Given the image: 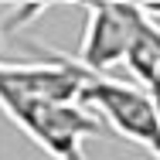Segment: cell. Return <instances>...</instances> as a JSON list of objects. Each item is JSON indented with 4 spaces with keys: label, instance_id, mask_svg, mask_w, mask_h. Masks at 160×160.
<instances>
[{
    "label": "cell",
    "instance_id": "6da1fadb",
    "mask_svg": "<svg viewBox=\"0 0 160 160\" xmlns=\"http://www.w3.org/2000/svg\"><path fill=\"white\" fill-rule=\"evenodd\" d=\"M0 109L31 136L51 160H85L82 140L106 133L102 119L82 102H48L14 92L0 82Z\"/></svg>",
    "mask_w": 160,
    "mask_h": 160
},
{
    "label": "cell",
    "instance_id": "7a4b0ae2",
    "mask_svg": "<svg viewBox=\"0 0 160 160\" xmlns=\"http://www.w3.org/2000/svg\"><path fill=\"white\" fill-rule=\"evenodd\" d=\"M82 106L96 112L102 119V126H109L112 133L140 143L143 150H150L160 160V109L147 89H136V85H126V82L85 72Z\"/></svg>",
    "mask_w": 160,
    "mask_h": 160
},
{
    "label": "cell",
    "instance_id": "3957f363",
    "mask_svg": "<svg viewBox=\"0 0 160 160\" xmlns=\"http://www.w3.org/2000/svg\"><path fill=\"white\" fill-rule=\"evenodd\" d=\"M143 17H147L143 3H89L78 68L89 75H106L109 68L126 62Z\"/></svg>",
    "mask_w": 160,
    "mask_h": 160
},
{
    "label": "cell",
    "instance_id": "277c9868",
    "mask_svg": "<svg viewBox=\"0 0 160 160\" xmlns=\"http://www.w3.org/2000/svg\"><path fill=\"white\" fill-rule=\"evenodd\" d=\"M126 65H129V72L143 82V89L150 92V99L157 102V109H160V24L150 14L143 17V24L136 31V41L129 48Z\"/></svg>",
    "mask_w": 160,
    "mask_h": 160
},
{
    "label": "cell",
    "instance_id": "5b68a950",
    "mask_svg": "<svg viewBox=\"0 0 160 160\" xmlns=\"http://www.w3.org/2000/svg\"><path fill=\"white\" fill-rule=\"evenodd\" d=\"M143 7H147V14H150L153 21H160V3H143Z\"/></svg>",
    "mask_w": 160,
    "mask_h": 160
},
{
    "label": "cell",
    "instance_id": "8992f818",
    "mask_svg": "<svg viewBox=\"0 0 160 160\" xmlns=\"http://www.w3.org/2000/svg\"><path fill=\"white\" fill-rule=\"evenodd\" d=\"M48 160H51V157H48Z\"/></svg>",
    "mask_w": 160,
    "mask_h": 160
}]
</instances>
